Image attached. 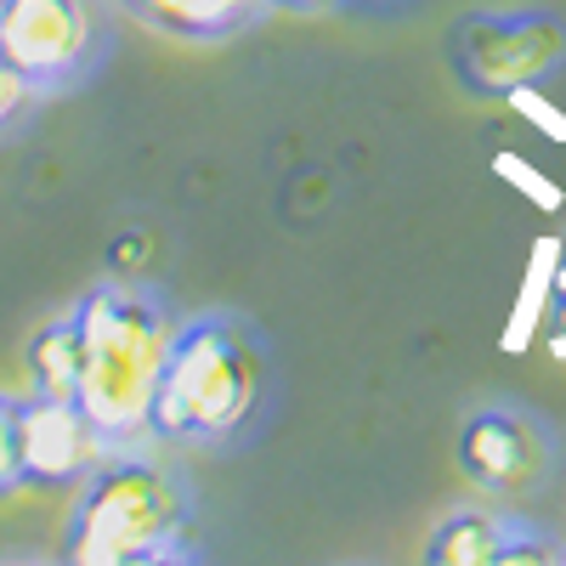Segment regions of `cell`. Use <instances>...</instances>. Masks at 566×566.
I'll use <instances>...</instances> for the list:
<instances>
[{"mask_svg": "<svg viewBox=\"0 0 566 566\" xmlns=\"http://www.w3.org/2000/svg\"><path fill=\"white\" fill-rule=\"evenodd\" d=\"M80 323V408L114 448L148 442L154 397L181 317L142 283H97L74 301Z\"/></svg>", "mask_w": 566, "mask_h": 566, "instance_id": "cell-1", "label": "cell"}, {"mask_svg": "<svg viewBox=\"0 0 566 566\" xmlns=\"http://www.w3.org/2000/svg\"><path fill=\"white\" fill-rule=\"evenodd\" d=\"M266 386V346L250 323L227 312L187 317L176 328L148 437L176 448H227L261 419Z\"/></svg>", "mask_w": 566, "mask_h": 566, "instance_id": "cell-2", "label": "cell"}, {"mask_svg": "<svg viewBox=\"0 0 566 566\" xmlns=\"http://www.w3.org/2000/svg\"><path fill=\"white\" fill-rule=\"evenodd\" d=\"M193 504L176 470L136 448H114L91 476L74 488L63 555L74 566H142V560H170L187 544Z\"/></svg>", "mask_w": 566, "mask_h": 566, "instance_id": "cell-3", "label": "cell"}, {"mask_svg": "<svg viewBox=\"0 0 566 566\" xmlns=\"http://www.w3.org/2000/svg\"><path fill=\"white\" fill-rule=\"evenodd\" d=\"M0 52L40 97H52L97 69L103 23L91 0H0Z\"/></svg>", "mask_w": 566, "mask_h": 566, "instance_id": "cell-4", "label": "cell"}, {"mask_svg": "<svg viewBox=\"0 0 566 566\" xmlns=\"http://www.w3.org/2000/svg\"><path fill=\"white\" fill-rule=\"evenodd\" d=\"M459 74L482 97H522L527 85L560 69L566 29L549 12H488L459 29Z\"/></svg>", "mask_w": 566, "mask_h": 566, "instance_id": "cell-5", "label": "cell"}, {"mask_svg": "<svg viewBox=\"0 0 566 566\" xmlns=\"http://www.w3.org/2000/svg\"><path fill=\"white\" fill-rule=\"evenodd\" d=\"M18 448H23V482L29 488H80L97 470L114 442L97 431L80 402L69 397H18Z\"/></svg>", "mask_w": 566, "mask_h": 566, "instance_id": "cell-6", "label": "cell"}, {"mask_svg": "<svg viewBox=\"0 0 566 566\" xmlns=\"http://www.w3.org/2000/svg\"><path fill=\"white\" fill-rule=\"evenodd\" d=\"M459 464L482 493H527L549 470V442L533 419L510 408H482L459 431Z\"/></svg>", "mask_w": 566, "mask_h": 566, "instance_id": "cell-7", "label": "cell"}, {"mask_svg": "<svg viewBox=\"0 0 566 566\" xmlns=\"http://www.w3.org/2000/svg\"><path fill=\"white\" fill-rule=\"evenodd\" d=\"M130 18H142L176 40H227L272 12V0H119Z\"/></svg>", "mask_w": 566, "mask_h": 566, "instance_id": "cell-8", "label": "cell"}, {"mask_svg": "<svg viewBox=\"0 0 566 566\" xmlns=\"http://www.w3.org/2000/svg\"><path fill=\"white\" fill-rule=\"evenodd\" d=\"M29 391H40V397H69V402H80V323H74V312H63V317H52L40 328V335L29 340Z\"/></svg>", "mask_w": 566, "mask_h": 566, "instance_id": "cell-9", "label": "cell"}, {"mask_svg": "<svg viewBox=\"0 0 566 566\" xmlns=\"http://www.w3.org/2000/svg\"><path fill=\"white\" fill-rule=\"evenodd\" d=\"M504 533H510V522L493 515V510H453L431 538V560H442V566H493Z\"/></svg>", "mask_w": 566, "mask_h": 566, "instance_id": "cell-10", "label": "cell"}, {"mask_svg": "<svg viewBox=\"0 0 566 566\" xmlns=\"http://www.w3.org/2000/svg\"><path fill=\"white\" fill-rule=\"evenodd\" d=\"M23 448H18V397L0 391V499L23 493Z\"/></svg>", "mask_w": 566, "mask_h": 566, "instance_id": "cell-11", "label": "cell"}, {"mask_svg": "<svg viewBox=\"0 0 566 566\" xmlns=\"http://www.w3.org/2000/svg\"><path fill=\"white\" fill-rule=\"evenodd\" d=\"M40 103V91L7 63V52H0V136H12Z\"/></svg>", "mask_w": 566, "mask_h": 566, "instance_id": "cell-12", "label": "cell"}, {"mask_svg": "<svg viewBox=\"0 0 566 566\" xmlns=\"http://www.w3.org/2000/svg\"><path fill=\"white\" fill-rule=\"evenodd\" d=\"M555 560H560V544H549V538H538V533H527V527L510 522V533H504L493 566H555Z\"/></svg>", "mask_w": 566, "mask_h": 566, "instance_id": "cell-13", "label": "cell"}, {"mask_svg": "<svg viewBox=\"0 0 566 566\" xmlns=\"http://www.w3.org/2000/svg\"><path fill=\"white\" fill-rule=\"evenodd\" d=\"M549 323H555V346L566 352V266L555 277V295H549Z\"/></svg>", "mask_w": 566, "mask_h": 566, "instance_id": "cell-14", "label": "cell"}, {"mask_svg": "<svg viewBox=\"0 0 566 566\" xmlns=\"http://www.w3.org/2000/svg\"><path fill=\"white\" fill-rule=\"evenodd\" d=\"M272 7H283V12H335L340 0H272Z\"/></svg>", "mask_w": 566, "mask_h": 566, "instance_id": "cell-15", "label": "cell"}]
</instances>
